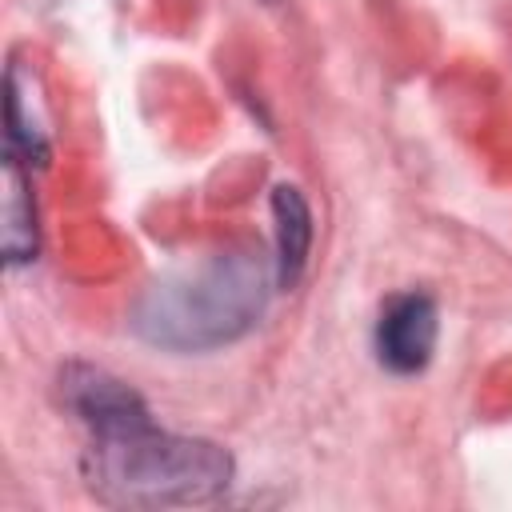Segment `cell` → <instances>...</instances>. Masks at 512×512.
Wrapping results in <instances>:
<instances>
[{
    "mask_svg": "<svg viewBox=\"0 0 512 512\" xmlns=\"http://www.w3.org/2000/svg\"><path fill=\"white\" fill-rule=\"evenodd\" d=\"M60 400L88 428V436L124 432L132 424L152 420L148 404L124 380H116L112 372L92 368V364H68L60 372Z\"/></svg>",
    "mask_w": 512,
    "mask_h": 512,
    "instance_id": "4",
    "label": "cell"
},
{
    "mask_svg": "<svg viewBox=\"0 0 512 512\" xmlns=\"http://www.w3.org/2000/svg\"><path fill=\"white\" fill-rule=\"evenodd\" d=\"M272 220H276V284L292 288L308 264V248H312V208L300 196V188L280 184L272 192Z\"/></svg>",
    "mask_w": 512,
    "mask_h": 512,
    "instance_id": "5",
    "label": "cell"
},
{
    "mask_svg": "<svg viewBox=\"0 0 512 512\" xmlns=\"http://www.w3.org/2000/svg\"><path fill=\"white\" fill-rule=\"evenodd\" d=\"M36 256V208L20 160L4 156V260L28 264Z\"/></svg>",
    "mask_w": 512,
    "mask_h": 512,
    "instance_id": "6",
    "label": "cell"
},
{
    "mask_svg": "<svg viewBox=\"0 0 512 512\" xmlns=\"http://www.w3.org/2000/svg\"><path fill=\"white\" fill-rule=\"evenodd\" d=\"M440 336V312L428 292H396L376 316V360L396 376H416L428 368Z\"/></svg>",
    "mask_w": 512,
    "mask_h": 512,
    "instance_id": "3",
    "label": "cell"
},
{
    "mask_svg": "<svg viewBox=\"0 0 512 512\" xmlns=\"http://www.w3.org/2000/svg\"><path fill=\"white\" fill-rule=\"evenodd\" d=\"M232 456L200 436H176L152 420L124 432L88 436L84 484L112 508H188L208 504L232 484Z\"/></svg>",
    "mask_w": 512,
    "mask_h": 512,
    "instance_id": "2",
    "label": "cell"
},
{
    "mask_svg": "<svg viewBox=\"0 0 512 512\" xmlns=\"http://www.w3.org/2000/svg\"><path fill=\"white\" fill-rule=\"evenodd\" d=\"M272 284L276 264L260 244H224L152 280L136 296L128 328L164 352H208L240 340L260 320Z\"/></svg>",
    "mask_w": 512,
    "mask_h": 512,
    "instance_id": "1",
    "label": "cell"
}]
</instances>
